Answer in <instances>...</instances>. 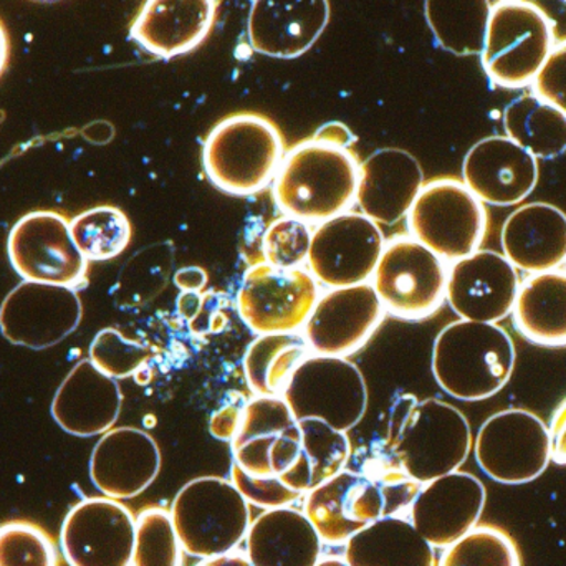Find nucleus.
<instances>
[{"label": "nucleus", "mask_w": 566, "mask_h": 566, "mask_svg": "<svg viewBox=\"0 0 566 566\" xmlns=\"http://www.w3.org/2000/svg\"><path fill=\"white\" fill-rule=\"evenodd\" d=\"M388 444L402 472L422 485L459 471L474 438L461 409L442 399L405 395L392 406Z\"/></svg>", "instance_id": "obj_1"}, {"label": "nucleus", "mask_w": 566, "mask_h": 566, "mask_svg": "<svg viewBox=\"0 0 566 566\" xmlns=\"http://www.w3.org/2000/svg\"><path fill=\"white\" fill-rule=\"evenodd\" d=\"M517 352L497 323L459 318L436 336L431 369L439 388L459 401L492 398L514 375Z\"/></svg>", "instance_id": "obj_2"}, {"label": "nucleus", "mask_w": 566, "mask_h": 566, "mask_svg": "<svg viewBox=\"0 0 566 566\" xmlns=\"http://www.w3.org/2000/svg\"><path fill=\"white\" fill-rule=\"evenodd\" d=\"M359 163L353 149L310 138L283 156L274 178V199L283 214L325 222L355 201Z\"/></svg>", "instance_id": "obj_3"}, {"label": "nucleus", "mask_w": 566, "mask_h": 566, "mask_svg": "<svg viewBox=\"0 0 566 566\" xmlns=\"http://www.w3.org/2000/svg\"><path fill=\"white\" fill-rule=\"evenodd\" d=\"M285 156L281 129L259 113H235L206 136L202 168L212 185L234 196L262 191Z\"/></svg>", "instance_id": "obj_4"}, {"label": "nucleus", "mask_w": 566, "mask_h": 566, "mask_svg": "<svg viewBox=\"0 0 566 566\" xmlns=\"http://www.w3.org/2000/svg\"><path fill=\"white\" fill-rule=\"evenodd\" d=\"M169 514L185 554L196 558L235 551L252 524L244 495L231 479L218 475H202L182 485Z\"/></svg>", "instance_id": "obj_5"}, {"label": "nucleus", "mask_w": 566, "mask_h": 566, "mask_svg": "<svg viewBox=\"0 0 566 566\" xmlns=\"http://www.w3.org/2000/svg\"><path fill=\"white\" fill-rule=\"evenodd\" d=\"M555 45L551 17L528 0L492 6L481 60L494 85L521 90L534 83Z\"/></svg>", "instance_id": "obj_6"}, {"label": "nucleus", "mask_w": 566, "mask_h": 566, "mask_svg": "<svg viewBox=\"0 0 566 566\" xmlns=\"http://www.w3.org/2000/svg\"><path fill=\"white\" fill-rule=\"evenodd\" d=\"M408 229L412 239L452 264L481 249L489 229L488 208L461 179H434L419 191Z\"/></svg>", "instance_id": "obj_7"}, {"label": "nucleus", "mask_w": 566, "mask_h": 566, "mask_svg": "<svg viewBox=\"0 0 566 566\" xmlns=\"http://www.w3.org/2000/svg\"><path fill=\"white\" fill-rule=\"evenodd\" d=\"M282 398L296 421L319 419L348 432L365 418L368 386L355 363L313 353L295 369Z\"/></svg>", "instance_id": "obj_8"}, {"label": "nucleus", "mask_w": 566, "mask_h": 566, "mask_svg": "<svg viewBox=\"0 0 566 566\" xmlns=\"http://www.w3.org/2000/svg\"><path fill=\"white\" fill-rule=\"evenodd\" d=\"M472 449L481 471L504 485L528 484L552 462L548 426L524 408L504 409L485 419Z\"/></svg>", "instance_id": "obj_9"}, {"label": "nucleus", "mask_w": 566, "mask_h": 566, "mask_svg": "<svg viewBox=\"0 0 566 566\" xmlns=\"http://www.w3.org/2000/svg\"><path fill=\"white\" fill-rule=\"evenodd\" d=\"M448 265L412 238L385 244L373 274V289L386 312L402 319H424L446 302Z\"/></svg>", "instance_id": "obj_10"}, {"label": "nucleus", "mask_w": 566, "mask_h": 566, "mask_svg": "<svg viewBox=\"0 0 566 566\" xmlns=\"http://www.w3.org/2000/svg\"><path fill=\"white\" fill-rule=\"evenodd\" d=\"M10 264L23 281L82 290L88 261L76 248L70 219L62 212L33 211L13 224L7 241Z\"/></svg>", "instance_id": "obj_11"}, {"label": "nucleus", "mask_w": 566, "mask_h": 566, "mask_svg": "<svg viewBox=\"0 0 566 566\" xmlns=\"http://www.w3.org/2000/svg\"><path fill=\"white\" fill-rule=\"evenodd\" d=\"M231 451L234 464L245 474L281 479L285 484L286 475L302 455V432L282 396L249 399L241 424L232 438Z\"/></svg>", "instance_id": "obj_12"}, {"label": "nucleus", "mask_w": 566, "mask_h": 566, "mask_svg": "<svg viewBox=\"0 0 566 566\" xmlns=\"http://www.w3.org/2000/svg\"><path fill=\"white\" fill-rule=\"evenodd\" d=\"M318 300L310 272L279 269L268 262L251 265L238 292V310L258 335L300 332Z\"/></svg>", "instance_id": "obj_13"}, {"label": "nucleus", "mask_w": 566, "mask_h": 566, "mask_svg": "<svg viewBox=\"0 0 566 566\" xmlns=\"http://www.w3.org/2000/svg\"><path fill=\"white\" fill-rule=\"evenodd\" d=\"M385 244L379 224L363 212H343L312 232L310 274L329 289L368 283Z\"/></svg>", "instance_id": "obj_14"}, {"label": "nucleus", "mask_w": 566, "mask_h": 566, "mask_svg": "<svg viewBox=\"0 0 566 566\" xmlns=\"http://www.w3.org/2000/svg\"><path fill=\"white\" fill-rule=\"evenodd\" d=\"M136 517L122 501L86 497L63 518L60 548L69 566H129Z\"/></svg>", "instance_id": "obj_15"}, {"label": "nucleus", "mask_w": 566, "mask_h": 566, "mask_svg": "<svg viewBox=\"0 0 566 566\" xmlns=\"http://www.w3.org/2000/svg\"><path fill=\"white\" fill-rule=\"evenodd\" d=\"M78 290L42 282H20L0 305V332L13 345L49 349L80 326Z\"/></svg>", "instance_id": "obj_16"}, {"label": "nucleus", "mask_w": 566, "mask_h": 566, "mask_svg": "<svg viewBox=\"0 0 566 566\" xmlns=\"http://www.w3.org/2000/svg\"><path fill=\"white\" fill-rule=\"evenodd\" d=\"M385 313L369 283L339 286L318 296L303 325V336L315 355L346 358L369 342Z\"/></svg>", "instance_id": "obj_17"}, {"label": "nucleus", "mask_w": 566, "mask_h": 566, "mask_svg": "<svg viewBox=\"0 0 566 566\" xmlns=\"http://www.w3.org/2000/svg\"><path fill=\"white\" fill-rule=\"evenodd\" d=\"M521 277L501 252L479 249L448 269L446 300L461 319L499 323L512 315Z\"/></svg>", "instance_id": "obj_18"}, {"label": "nucleus", "mask_w": 566, "mask_h": 566, "mask_svg": "<svg viewBox=\"0 0 566 566\" xmlns=\"http://www.w3.org/2000/svg\"><path fill=\"white\" fill-rule=\"evenodd\" d=\"M303 514L323 544L345 545L363 528L386 515L385 495L378 482L353 469H343L306 492Z\"/></svg>", "instance_id": "obj_19"}, {"label": "nucleus", "mask_w": 566, "mask_h": 566, "mask_svg": "<svg viewBox=\"0 0 566 566\" xmlns=\"http://www.w3.org/2000/svg\"><path fill=\"white\" fill-rule=\"evenodd\" d=\"M488 489L471 472L459 471L421 485L408 518L434 548H448L481 521Z\"/></svg>", "instance_id": "obj_20"}, {"label": "nucleus", "mask_w": 566, "mask_h": 566, "mask_svg": "<svg viewBox=\"0 0 566 566\" xmlns=\"http://www.w3.org/2000/svg\"><path fill=\"white\" fill-rule=\"evenodd\" d=\"M538 159L509 136L494 135L475 143L462 163V182L484 205H522L537 188Z\"/></svg>", "instance_id": "obj_21"}, {"label": "nucleus", "mask_w": 566, "mask_h": 566, "mask_svg": "<svg viewBox=\"0 0 566 566\" xmlns=\"http://www.w3.org/2000/svg\"><path fill=\"white\" fill-rule=\"evenodd\" d=\"M158 442L138 428H113L102 434L90 458V479L105 497L129 501L138 497L161 472Z\"/></svg>", "instance_id": "obj_22"}, {"label": "nucleus", "mask_w": 566, "mask_h": 566, "mask_svg": "<svg viewBox=\"0 0 566 566\" xmlns=\"http://www.w3.org/2000/svg\"><path fill=\"white\" fill-rule=\"evenodd\" d=\"M329 13V0H252L249 43L261 55L296 59L318 42Z\"/></svg>", "instance_id": "obj_23"}, {"label": "nucleus", "mask_w": 566, "mask_h": 566, "mask_svg": "<svg viewBox=\"0 0 566 566\" xmlns=\"http://www.w3.org/2000/svg\"><path fill=\"white\" fill-rule=\"evenodd\" d=\"M218 19V0H145L129 36L156 59L195 52Z\"/></svg>", "instance_id": "obj_24"}, {"label": "nucleus", "mask_w": 566, "mask_h": 566, "mask_svg": "<svg viewBox=\"0 0 566 566\" xmlns=\"http://www.w3.org/2000/svg\"><path fill=\"white\" fill-rule=\"evenodd\" d=\"M123 408L118 379L99 371L88 359L76 363L52 399V418L76 438L102 436L115 428Z\"/></svg>", "instance_id": "obj_25"}, {"label": "nucleus", "mask_w": 566, "mask_h": 566, "mask_svg": "<svg viewBox=\"0 0 566 566\" xmlns=\"http://www.w3.org/2000/svg\"><path fill=\"white\" fill-rule=\"evenodd\" d=\"M422 186L424 171L411 153L382 148L359 165L355 201L376 224L392 226L408 218Z\"/></svg>", "instance_id": "obj_26"}, {"label": "nucleus", "mask_w": 566, "mask_h": 566, "mask_svg": "<svg viewBox=\"0 0 566 566\" xmlns=\"http://www.w3.org/2000/svg\"><path fill=\"white\" fill-rule=\"evenodd\" d=\"M501 244L517 271H557L566 264V214L551 202L521 205L505 219Z\"/></svg>", "instance_id": "obj_27"}, {"label": "nucleus", "mask_w": 566, "mask_h": 566, "mask_svg": "<svg viewBox=\"0 0 566 566\" xmlns=\"http://www.w3.org/2000/svg\"><path fill=\"white\" fill-rule=\"evenodd\" d=\"M323 542L303 511L272 509L258 515L245 537V552L254 566H316Z\"/></svg>", "instance_id": "obj_28"}, {"label": "nucleus", "mask_w": 566, "mask_h": 566, "mask_svg": "<svg viewBox=\"0 0 566 566\" xmlns=\"http://www.w3.org/2000/svg\"><path fill=\"white\" fill-rule=\"evenodd\" d=\"M514 326L527 342L545 348L566 346V272L531 274L518 286Z\"/></svg>", "instance_id": "obj_29"}, {"label": "nucleus", "mask_w": 566, "mask_h": 566, "mask_svg": "<svg viewBox=\"0 0 566 566\" xmlns=\"http://www.w3.org/2000/svg\"><path fill=\"white\" fill-rule=\"evenodd\" d=\"M343 558L352 566H436L434 547L411 521L385 515L345 544Z\"/></svg>", "instance_id": "obj_30"}, {"label": "nucleus", "mask_w": 566, "mask_h": 566, "mask_svg": "<svg viewBox=\"0 0 566 566\" xmlns=\"http://www.w3.org/2000/svg\"><path fill=\"white\" fill-rule=\"evenodd\" d=\"M505 136L537 159L566 153V115L535 93L517 96L502 113Z\"/></svg>", "instance_id": "obj_31"}, {"label": "nucleus", "mask_w": 566, "mask_h": 566, "mask_svg": "<svg viewBox=\"0 0 566 566\" xmlns=\"http://www.w3.org/2000/svg\"><path fill=\"white\" fill-rule=\"evenodd\" d=\"M313 355L303 333L259 335L242 361L245 381L255 396H282L295 369Z\"/></svg>", "instance_id": "obj_32"}, {"label": "nucleus", "mask_w": 566, "mask_h": 566, "mask_svg": "<svg viewBox=\"0 0 566 566\" xmlns=\"http://www.w3.org/2000/svg\"><path fill=\"white\" fill-rule=\"evenodd\" d=\"M302 432V455L285 478L292 491L305 497L306 492L348 468L352 442L346 432L336 431L319 419L298 421Z\"/></svg>", "instance_id": "obj_33"}, {"label": "nucleus", "mask_w": 566, "mask_h": 566, "mask_svg": "<svg viewBox=\"0 0 566 566\" xmlns=\"http://www.w3.org/2000/svg\"><path fill=\"white\" fill-rule=\"evenodd\" d=\"M491 12V0H424L436 42L459 56L481 55Z\"/></svg>", "instance_id": "obj_34"}, {"label": "nucleus", "mask_w": 566, "mask_h": 566, "mask_svg": "<svg viewBox=\"0 0 566 566\" xmlns=\"http://www.w3.org/2000/svg\"><path fill=\"white\" fill-rule=\"evenodd\" d=\"M175 251L169 242L148 245L136 252L119 272L113 286L115 305L123 310L139 308L155 300L171 277Z\"/></svg>", "instance_id": "obj_35"}, {"label": "nucleus", "mask_w": 566, "mask_h": 566, "mask_svg": "<svg viewBox=\"0 0 566 566\" xmlns=\"http://www.w3.org/2000/svg\"><path fill=\"white\" fill-rule=\"evenodd\" d=\"M76 248L88 262L112 261L132 242V222L115 206H96L70 219Z\"/></svg>", "instance_id": "obj_36"}, {"label": "nucleus", "mask_w": 566, "mask_h": 566, "mask_svg": "<svg viewBox=\"0 0 566 566\" xmlns=\"http://www.w3.org/2000/svg\"><path fill=\"white\" fill-rule=\"evenodd\" d=\"M438 566H522L514 538L494 525H475L442 552Z\"/></svg>", "instance_id": "obj_37"}, {"label": "nucleus", "mask_w": 566, "mask_h": 566, "mask_svg": "<svg viewBox=\"0 0 566 566\" xmlns=\"http://www.w3.org/2000/svg\"><path fill=\"white\" fill-rule=\"evenodd\" d=\"M185 548L176 534L171 514L163 507H146L136 515L135 548L129 566H182Z\"/></svg>", "instance_id": "obj_38"}, {"label": "nucleus", "mask_w": 566, "mask_h": 566, "mask_svg": "<svg viewBox=\"0 0 566 566\" xmlns=\"http://www.w3.org/2000/svg\"><path fill=\"white\" fill-rule=\"evenodd\" d=\"M0 566H60L59 545L30 521L0 524Z\"/></svg>", "instance_id": "obj_39"}, {"label": "nucleus", "mask_w": 566, "mask_h": 566, "mask_svg": "<svg viewBox=\"0 0 566 566\" xmlns=\"http://www.w3.org/2000/svg\"><path fill=\"white\" fill-rule=\"evenodd\" d=\"M90 361L115 379L136 376L153 359V348L116 328H103L90 345Z\"/></svg>", "instance_id": "obj_40"}, {"label": "nucleus", "mask_w": 566, "mask_h": 566, "mask_svg": "<svg viewBox=\"0 0 566 566\" xmlns=\"http://www.w3.org/2000/svg\"><path fill=\"white\" fill-rule=\"evenodd\" d=\"M312 232L308 222L290 216L272 222L262 242L264 262L279 269H298L308 258Z\"/></svg>", "instance_id": "obj_41"}, {"label": "nucleus", "mask_w": 566, "mask_h": 566, "mask_svg": "<svg viewBox=\"0 0 566 566\" xmlns=\"http://www.w3.org/2000/svg\"><path fill=\"white\" fill-rule=\"evenodd\" d=\"M232 484L244 495L249 505L272 511V509L293 507L296 502L302 501L303 495L286 488L281 479H259L245 474L242 469L232 462Z\"/></svg>", "instance_id": "obj_42"}, {"label": "nucleus", "mask_w": 566, "mask_h": 566, "mask_svg": "<svg viewBox=\"0 0 566 566\" xmlns=\"http://www.w3.org/2000/svg\"><path fill=\"white\" fill-rule=\"evenodd\" d=\"M532 86L538 98L566 115V39L555 43Z\"/></svg>", "instance_id": "obj_43"}, {"label": "nucleus", "mask_w": 566, "mask_h": 566, "mask_svg": "<svg viewBox=\"0 0 566 566\" xmlns=\"http://www.w3.org/2000/svg\"><path fill=\"white\" fill-rule=\"evenodd\" d=\"M249 399L241 392H231L221 408L212 412L209 431L219 441L231 442L241 424L242 412Z\"/></svg>", "instance_id": "obj_44"}, {"label": "nucleus", "mask_w": 566, "mask_h": 566, "mask_svg": "<svg viewBox=\"0 0 566 566\" xmlns=\"http://www.w3.org/2000/svg\"><path fill=\"white\" fill-rule=\"evenodd\" d=\"M226 295L218 292L202 293L201 308L198 316L189 323L192 333L202 335V333L222 332L228 325V315H226Z\"/></svg>", "instance_id": "obj_45"}, {"label": "nucleus", "mask_w": 566, "mask_h": 566, "mask_svg": "<svg viewBox=\"0 0 566 566\" xmlns=\"http://www.w3.org/2000/svg\"><path fill=\"white\" fill-rule=\"evenodd\" d=\"M548 432H551L552 462L566 465V398L555 409Z\"/></svg>", "instance_id": "obj_46"}, {"label": "nucleus", "mask_w": 566, "mask_h": 566, "mask_svg": "<svg viewBox=\"0 0 566 566\" xmlns=\"http://www.w3.org/2000/svg\"><path fill=\"white\" fill-rule=\"evenodd\" d=\"M318 142L328 143V145L338 146V148L353 149L356 138L352 129L343 123H326L318 132L313 135Z\"/></svg>", "instance_id": "obj_47"}, {"label": "nucleus", "mask_w": 566, "mask_h": 566, "mask_svg": "<svg viewBox=\"0 0 566 566\" xmlns=\"http://www.w3.org/2000/svg\"><path fill=\"white\" fill-rule=\"evenodd\" d=\"M172 281L181 292H202L208 285L209 275L205 269L191 265V268H182L176 271Z\"/></svg>", "instance_id": "obj_48"}, {"label": "nucleus", "mask_w": 566, "mask_h": 566, "mask_svg": "<svg viewBox=\"0 0 566 566\" xmlns=\"http://www.w3.org/2000/svg\"><path fill=\"white\" fill-rule=\"evenodd\" d=\"M196 566H254L245 551H231L214 557L201 558Z\"/></svg>", "instance_id": "obj_49"}, {"label": "nucleus", "mask_w": 566, "mask_h": 566, "mask_svg": "<svg viewBox=\"0 0 566 566\" xmlns=\"http://www.w3.org/2000/svg\"><path fill=\"white\" fill-rule=\"evenodd\" d=\"M201 303L202 292H181L176 300V308L186 322L191 323L198 316Z\"/></svg>", "instance_id": "obj_50"}, {"label": "nucleus", "mask_w": 566, "mask_h": 566, "mask_svg": "<svg viewBox=\"0 0 566 566\" xmlns=\"http://www.w3.org/2000/svg\"><path fill=\"white\" fill-rule=\"evenodd\" d=\"M10 56V40L9 33H7L6 27H3L2 20H0V75L3 70L7 69Z\"/></svg>", "instance_id": "obj_51"}, {"label": "nucleus", "mask_w": 566, "mask_h": 566, "mask_svg": "<svg viewBox=\"0 0 566 566\" xmlns=\"http://www.w3.org/2000/svg\"><path fill=\"white\" fill-rule=\"evenodd\" d=\"M316 566H352L345 558H322Z\"/></svg>", "instance_id": "obj_52"}, {"label": "nucleus", "mask_w": 566, "mask_h": 566, "mask_svg": "<svg viewBox=\"0 0 566 566\" xmlns=\"http://www.w3.org/2000/svg\"><path fill=\"white\" fill-rule=\"evenodd\" d=\"M499 2H514V0H499Z\"/></svg>", "instance_id": "obj_53"}, {"label": "nucleus", "mask_w": 566, "mask_h": 566, "mask_svg": "<svg viewBox=\"0 0 566 566\" xmlns=\"http://www.w3.org/2000/svg\"><path fill=\"white\" fill-rule=\"evenodd\" d=\"M42 2H50V0H42Z\"/></svg>", "instance_id": "obj_54"}, {"label": "nucleus", "mask_w": 566, "mask_h": 566, "mask_svg": "<svg viewBox=\"0 0 566 566\" xmlns=\"http://www.w3.org/2000/svg\"><path fill=\"white\" fill-rule=\"evenodd\" d=\"M565 2H566V0H565Z\"/></svg>", "instance_id": "obj_55"}]
</instances>
